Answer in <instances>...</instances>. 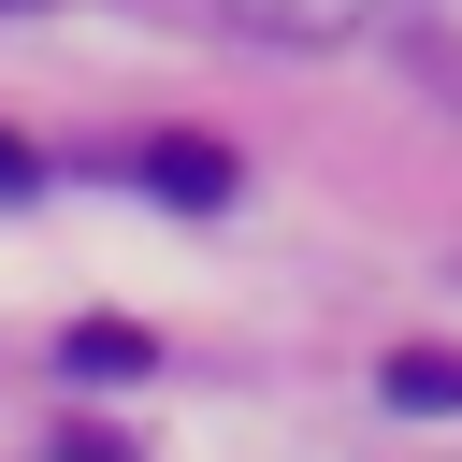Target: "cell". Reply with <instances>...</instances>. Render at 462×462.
I'll return each mask as SVG.
<instances>
[{
	"label": "cell",
	"mask_w": 462,
	"mask_h": 462,
	"mask_svg": "<svg viewBox=\"0 0 462 462\" xmlns=\"http://www.w3.org/2000/svg\"><path fill=\"white\" fill-rule=\"evenodd\" d=\"M58 361H72L87 390H130V375H144V332H130V318H72V332H58Z\"/></svg>",
	"instance_id": "1"
},
{
	"label": "cell",
	"mask_w": 462,
	"mask_h": 462,
	"mask_svg": "<svg viewBox=\"0 0 462 462\" xmlns=\"http://www.w3.org/2000/svg\"><path fill=\"white\" fill-rule=\"evenodd\" d=\"M0 14H29V0H0Z\"/></svg>",
	"instance_id": "6"
},
{
	"label": "cell",
	"mask_w": 462,
	"mask_h": 462,
	"mask_svg": "<svg viewBox=\"0 0 462 462\" xmlns=\"http://www.w3.org/2000/svg\"><path fill=\"white\" fill-rule=\"evenodd\" d=\"M144 188L159 202H231V159L217 144H144Z\"/></svg>",
	"instance_id": "2"
},
{
	"label": "cell",
	"mask_w": 462,
	"mask_h": 462,
	"mask_svg": "<svg viewBox=\"0 0 462 462\" xmlns=\"http://www.w3.org/2000/svg\"><path fill=\"white\" fill-rule=\"evenodd\" d=\"M0 188H29V144H0Z\"/></svg>",
	"instance_id": "5"
},
{
	"label": "cell",
	"mask_w": 462,
	"mask_h": 462,
	"mask_svg": "<svg viewBox=\"0 0 462 462\" xmlns=\"http://www.w3.org/2000/svg\"><path fill=\"white\" fill-rule=\"evenodd\" d=\"M58 462H130V448L116 433H58Z\"/></svg>",
	"instance_id": "4"
},
{
	"label": "cell",
	"mask_w": 462,
	"mask_h": 462,
	"mask_svg": "<svg viewBox=\"0 0 462 462\" xmlns=\"http://www.w3.org/2000/svg\"><path fill=\"white\" fill-rule=\"evenodd\" d=\"M390 404H462V346H390Z\"/></svg>",
	"instance_id": "3"
}]
</instances>
